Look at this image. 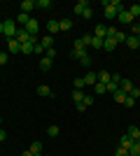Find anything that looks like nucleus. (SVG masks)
I'll return each mask as SVG.
<instances>
[{
  "instance_id": "nucleus-1",
  "label": "nucleus",
  "mask_w": 140,
  "mask_h": 156,
  "mask_svg": "<svg viewBox=\"0 0 140 156\" xmlns=\"http://www.w3.org/2000/svg\"><path fill=\"white\" fill-rule=\"evenodd\" d=\"M16 30H19V26L14 23L12 19H7V21H2V35H5L7 40H12V37H16Z\"/></svg>"
},
{
  "instance_id": "nucleus-2",
  "label": "nucleus",
  "mask_w": 140,
  "mask_h": 156,
  "mask_svg": "<svg viewBox=\"0 0 140 156\" xmlns=\"http://www.w3.org/2000/svg\"><path fill=\"white\" fill-rule=\"evenodd\" d=\"M117 21H119V23H131V26L135 23L133 14L128 12V9H124V12H119V14H117Z\"/></svg>"
},
{
  "instance_id": "nucleus-3",
  "label": "nucleus",
  "mask_w": 140,
  "mask_h": 156,
  "mask_svg": "<svg viewBox=\"0 0 140 156\" xmlns=\"http://www.w3.org/2000/svg\"><path fill=\"white\" fill-rule=\"evenodd\" d=\"M7 54H21V42L16 37L7 40Z\"/></svg>"
},
{
  "instance_id": "nucleus-4",
  "label": "nucleus",
  "mask_w": 140,
  "mask_h": 156,
  "mask_svg": "<svg viewBox=\"0 0 140 156\" xmlns=\"http://www.w3.org/2000/svg\"><path fill=\"white\" fill-rule=\"evenodd\" d=\"M16 40H19L21 44H26V42H31V40H35L33 35H31V33L28 30H23V28H19V30H16Z\"/></svg>"
},
{
  "instance_id": "nucleus-5",
  "label": "nucleus",
  "mask_w": 140,
  "mask_h": 156,
  "mask_svg": "<svg viewBox=\"0 0 140 156\" xmlns=\"http://www.w3.org/2000/svg\"><path fill=\"white\" fill-rule=\"evenodd\" d=\"M23 30H28V33L35 37V35H38V30H40V23H38V19H31L26 26H23Z\"/></svg>"
},
{
  "instance_id": "nucleus-6",
  "label": "nucleus",
  "mask_w": 140,
  "mask_h": 156,
  "mask_svg": "<svg viewBox=\"0 0 140 156\" xmlns=\"http://www.w3.org/2000/svg\"><path fill=\"white\" fill-rule=\"evenodd\" d=\"M135 86H133V82H128V79H121V84H119V91L124 93V96H128V93L133 91Z\"/></svg>"
},
{
  "instance_id": "nucleus-7",
  "label": "nucleus",
  "mask_w": 140,
  "mask_h": 156,
  "mask_svg": "<svg viewBox=\"0 0 140 156\" xmlns=\"http://www.w3.org/2000/svg\"><path fill=\"white\" fill-rule=\"evenodd\" d=\"M96 82H98V72L89 70L87 75H84V84H87V86H93V84H96Z\"/></svg>"
},
{
  "instance_id": "nucleus-8",
  "label": "nucleus",
  "mask_w": 140,
  "mask_h": 156,
  "mask_svg": "<svg viewBox=\"0 0 140 156\" xmlns=\"http://www.w3.org/2000/svg\"><path fill=\"white\" fill-rule=\"evenodd\" d=\"M38 96H42V98H54V91H52L47 84H40V86H38Z\"/></svg>"
},
{
  "instance_id": "nucleus-9",
  "label": "nucleus",
  "mask_w": 140,
  "mask_h": 156,
  "mask_svg": "<svg viewBox=\"0 0 140 156\" xmlns=\"http://www.w3.org/2000/svg\"><path fill=\"white\" fill-rule=\"evenodd\" d=\"M103 49L114 51V49H117V40H114V37H105V40H103Z\"/></svg>"
},
{
  "instance_id": "nucleus-10",
  "label": "nucleus",
  "mask_w": 140,
  "mask_h": 156,
  "mask_svg": "<svg viewBox=\"0 0 140 156\" xmlns=\"http://www.w3.org/2000/svg\"><path fill=\"white\" fill-rule=\"evenodd\" d=\"M133 144H135V140H133L131 135H124V137L119 140V147H124V149H131Z\"/></svg>"
},
{
  "instance_id": "nucleus-11",
  "label": "nucleus",
  "mask_w": 140,
  "mask_h": 156,
  "mask_svg": "<svg viewBox=\"0 0 140 156\" xmlns=\"http://www.w3.org/2000/svg\"><path fill=\"white\" fill-rule=\"evenodd\" d=\"M126 135H131L135 142H140V128H138V126H128V128H126Z\"/></svg>"
},
{
  "instance_id": "nucleus-12",
  "label": "nucleus",
  "mask_w": 140,
  "mask_h": 156,
  "mask_svg": "<svg viewBox=\"0 0 140 156\" xmlns=\"http://www.w3.org/2000/svg\"><path fill=\"white\" fill-rule=\"evenodd\" d=\"M35 40H31V42H26V44H21V54H33L35 51Z\"/></svg>"
},
{
  "instance_id": "nucleus-13",
  "label": "nucleus",
  "mask_w": 140,
  "mask_h": 156,
  "mask_svg": "<svg viewBox=\"0 0 140 156\" xmlns=\"http://www.w3.org/2000/svg\"><path fill=\"white\" fill-rule=\"evenodd\" d=\"M126 47H131V49H140V42L135 35H126Z\"/></svg>"
},
{
  "instance_id": "nucleus-14",
  "label": "nucleus",
  "mask_w": 140,
  "mask_h": 156,
  "mask_svg": "<svg viewBox=\"0 0 140 156\" xmlns=\"http://www.w3.org/2000/svg\"><path fill=\"white\" fill-rule=\"evenodd\" d=\"M93 35H96V37H100V40H105V37H107V26H96Z\"/></svg>"
},
{
  "instance_id": "nucleus-15",
  "label": "nucleus",
  "mask_w": 140,
  "mask_h": 156,
  "mask_svg": "<svg viewBox=\"0 0 140 156\" xmlns=\"http://www.w3.org/2000/svg\"><path fill=\"white\" fill-rule=\"evenodd\" d=\"M19 7H21V12H26V14H28L31 9H35V2H33V0H23Z\"/></svg>"
},
{
  "instance_id": "nucleus-16",
  "label": "nucleus",
  "mask_w": 140,
  "mask_h": 156,
  "mask_svg": "<svg viewBox=\"0 0 140 156\" xmlns=\"http://www.w3.org/2000/svg\"><path fill=\"white\" fill-rule=\"evenodd\" d=\"M110 79H112V75H110L107 70H100V72H98V82H100V84H107Z\"/></svg>"
},
{
  "instance_id": "nucleus-17",
  "label": "nucleus",
  "mask_w": 140,
  "mask_h": 156,
  "mask_svg": "<svg viewBox=\"0 0 140 156\" xmlns=\"http://www.w3.org/2000/svg\"><path fill=\"white\" fill-rule=\"evenodd\" d=\"M93 93H96V96H103V93H107V86L96 82V84H93Z\"/></svg>"
},
{
  "instance_id": "nucleus-18",
  "label": "nucleus",
  "mask_w": 140,
  "mask_h": 156,
  "mask_svg": "<svg viewBox=\"0 0 140 156\" xmlns=\"http://www.w3.org/2000/svg\"><path fill=\"white\" fill-rule=\"evenodd\" d=\"M87 7H89V5H87V0H80V2L73 7V12H75V14H82L84 9H87Z\"/></svg>"
},
{
  "instance_id": "nucleus-19",
  "label": "nucleus",
  "mask_w": 140,
  "mask_h": 156,
  "mask_svg": "<svg viewBox=\"0 0 140 156\" xmlns=\"http://www.w3.org/2000/svg\"><path fill=\"white\" fill-rule=\"evenodd\" d=\"M47 30H49V35H54V33H59L61 28H59V21H49V23H47Z\"/></svg>"
},
{
  "instance_id": "nucleus-20",
  "label": "nucleus",
  "mask_w": 140,
  "mask_h": 156,
  "mask_svg": "<svg viewBox=\"0 0 140 156\" xmlns=\"http://www.w3.org/2000/svg\"><path fill=\"white\" fill-rule=\"evenodd\" d=\"M73 26H75V23H73L70 19H61V21H59V28H61V30H70Z\"/></svg>"
},
{
  "instance_id": "nucleus-21",
  "label": "nucleus",
  "mask_w": 140,
  "mask_h": 156,
  "mask_svg": "<svg viewBox=\"0 0 140 156\" xmlns=\"http://www.w3.org/2000/svg\"><path fill=\"white\" fill-rule=\"evenodd\" d=\"M89 47H93V49H103V40L96 37V35H91V42H89Z\"/></svg>"
},
{
  "instance_id": "nucleus-22",
  "label": "nucleus",
  "mask_w": 140,
  "mask_h": 156,
  "mask_svg": "<svg viewBox=\"0 0 140 156\" xmlns=\"http://www.w3.org/2000/svg\"><path fill=\"white\" fill-rule=\"evenodd\" d=\"M49 68H52V58H47V56H45V58H40V70L47 72Z\"/></svg>"
},
{
  "instance_id": "nucleus-23",
  "label": "nucleus",
  "mask_w": 140,
  "mask_h": 156,
  "mask_svg": "<svg viewBox=\"0 0 140 156\" xmlns=\"http://www.w3.org/2000/svg\"><path fill=\"white\" fill-rule=\"evenodd\" d=\"M84 56H89L87 54V49H73V58H77V61H82Z\"/></svg>"
},
{
  "instance_id": "nucleus-24",
  "label": "nucleus",
  "mask_w": 140,
  "mask_h": 156,
  "mask_svg": "<svg viewBox=\"0 0 140 156\" xmlns=\"http://www.w3.org/2000/svg\"><path fill=\"white\" fill-rule=\"evenodd\" d=\"M40 44L45 47V49H52V44H54V37H52V35H47V37H42V40H40Z\"/></svg>"
},
{
  "instance_id": "nucleus-25",
  "label": "nucleus",
  "mask_w": 140,
  "mask_h": 156,
  "mask_svg": "<svg viewBox=\"0 0 140 156\" xmlns=\"http://www.w3.org/2000/svg\"><path fill=\"white\" fill-rule=\"evenodd\" d=\"M28 21H31V16H28L26 12H19V16H16V23H23V26H26Z\"/></svg>"
},
{
  "instance_id": "nucleus-26",
  "label": "nucleus",
  "mask_w": 140,
  "mask_h": 156,
  "mask_svg": "<svg viewBox=\"0 0 140 156\" xmlns=\"http://www.w3.org/2000/svg\"><path fill=\"white\" fill-rule=\"evenodd\" d=\"M59 133H61L59 126H49V128H47V135H49V137H56Z\"/></svg>"
},
{
  "instance_id": "nucleus-27",
  "label": "nucleus",
  "mask_w": 140,
  "mask_h": 156,
  "mask_svg": "<svg viewBox=\"0 0 140 156\" xmlns=\"http://www.w3.org/2000/svg\"><path fill=\"white\" fill-rule=\"evenodd\" d=\"M73 100H75V103H82V100H84V93H82L80 89H75V91H73Z\"/></svg>"
},
{
  "instance_id": "nucleus-28",
  "label": "nucleus",
  "mask_w": 140,
  "mask_h": 156,
  "mask_svg": "<svg viewBox=\"0 0 140 156\" xmlns=\"http://www.w3.org/2000/svg\"><path fill=\"white\" fill-rule=\"evenodd\" d=\"M107 91H110V93H117V91H119V84H117V82H107Z\"/></svg>"
},
{
  "instance_id": "nucleus-29",
  "label": "nucleus",
  "mask_w": 140,
  "mask_h": 156,
  "mask_svg": "<svg viewBox=\"0 0 140 156\" xmlns=\"http://www.w3.org/2000/svg\"><path fill=\"white\" fill-rule=\"evenodd\" d=\"M35 7H38V9H47V7H52V2H49V0H38Z\"/></svg>"
},
{
  "instance_id": "nucleus-30",
  "label": "nucleus",
  "mask_w": 140,
  "mask_h": 156,
  "mask_svg": "<svg viewBox=\"0 0 140 156\" xmlns=\"http://www.w3.org/2000/svg\"><path fill=\"white\" fill-rule=\"evenodd\" d=\"M112 96H114V103H119V105H124V100H126V96H124V93H121V91L112 93Z\"/></svg>"
},
{
  "instance_id": "nucleus-31",
  "label": "nucleus",
  "mask_w": 140,
  "mask_h": 156,
  "mask_svg": "<svg viewBox=\"0 0 140 156\" xmlns=\"http://www.w3.org/2000/svg\"><path fill=\"white\" fill-rule=\"evenodd\" d=\"M73 84H75V89H80V91L84 89V86H87V84H84V77H75V82H73Z\"/></svg>"
},
{
  "instance_id": "nucleus-32",
  "label": "nucleus",
  "mask_w": 140,
  "mask_h": 156,
  "mask_svg": "<svg viewBox=\"0 0 140 156\" xmlns=\"http://www.w3.org/2000/svg\"><path fill=\"white\" fill-rule=\"evenodd\" d=\"M31 151L33 154H42V142H33L31 144Z\"/></svg>"
},
{
  "instance_id": "nucleus-33",
  "label": "nucleus",
  "mask_w": 140,
  "mask_h": 156,
  "mask_svg": "<svg viewBox=\"0 0 140 156\" xmlns=\"http://www.w3.org/2000/svg\"><path fill=\"white\" fill-rule=\"evenodd\" d=\"M128 12L133 14V19H138V16H140V5H131V7H128Z\"/></svg>"
},
{
  "instance_id": "nucleus-34",
  "label": "nucleus",
  "mask_w": 140,
  "mask_h": 156,
  "mask_svg": "<svg viewBox=\"0 0 140 156\" xmlns=\"http://www.w3.org/2000/svg\"><path fill=\"white\" fill-rule=\"evenodd\" d=\"M128 154H131V156H140V142H135L133 147L128 149Z\"/></svg>"
},
{
  "instance_id": "nucleus-35",
  "label": "nucleus",
  "mask_w": 140,
  "mask_h": 156,
  "mask_svg": "<svg viewBox=\"0 0 140 156\" xmlns=\"http://www.w3.org/2000/svg\"><path fill=\"white\" fill-rule=\"evenodd\" d=\"M117 44H124V42H126V33H117Z\"/></svg>"
},
{
  "instance_id": "nucleus-36",
  "label": "nucleus",
  "mask_w": 140,
  "mask_h": 156,
  "mask_svg": "<svg viewBox=\"0 0 140 156\" xmlns=\"http://www.w3.org/2000/svg\"><path fill=\"white\" fill-rule=\"evenodd\" d=\"M117 33L119 30H117L114 26H107V37H117Z\"/></svg>"
},
{
  "instance_id": "nucleus-37",
  "label": "nucleus",
  "mask_w": 140,
  "mask_h": 156,
  "mask_svg": "<svg viewBox=\"0 0 140 156\" xmlns=\"http://www.w3.org/2000/svg\"><path fill=\"white\" fill-rule=\"evenodd\" d=\"M73 44H75L73 49H87V44H84V42H82V37H80V40H75Z\"/></svg>"
},
{
  "instance_id": "nucleus-38",
  "label": "nucleus",
  "mask_w": 140,
  "mask_h": 156,
  "mask_svg": "<svg viewBox=\"0 0 140 156\" xmlns=\"http://www.w3.org/2000/svg\"><path fill=\"white\" fill-rule=\"evenodd\" d=\"M7 58H9V54H7V51H0V68L7 63Z\"/></svg>"
},
{
  "instance_id": "nucleus-39",
  "label": "nucleus",
  "mask_w": 140,
  "mask_h": 156,
  "mask_svg": "<svg viewBox=\"0 0 140 156\" xmlns=\"http://www.w3.org/2000/svg\"><path fill=\"white\" fill-rule=\"evenodd\" d=\"M45 56H47V58H56V49H54V47H52V49H47V51H45Z\"/></svg>"
},
{
  "instance_id": "nucleus-40",
  "label": "nucleus",
  "mask_w": 140,
  "mask_h": 156,
  "mask_svg": "<svg viewBox=\"0 0 140 156\" xmlns=\"http://www.w3.org/2000/svg\"><path fill=\"white\" fill-rule=\"evenodd\" d=\"M114 156H131V154H128V149H124V147H119V149L114 151Z\"/></svg>"
},
{
  "instance_id": "nucleus-41",
  "label": "nucleus",
  "mask_w": 140,
  "mask_h": 156,
  "mask_svg": "<svg viewBox=\"0 0 140 156\" xmlns=\"http://www.w3.org/2000/svg\"><path fill=\"white\" fill-rule=\"evenodd\" d=\"M82 16H84V19H91V16H93V9H91V7H87V9L82 12Z\"/></svg>"
},
{
  "instance_id": "nucleus-42",
  "label": "nucleus",
  "mask_w": 140,
  "mask_h": 156,
  "mask_svg": "<svg viewBox=\"0 0 140 156\" xmlns=\"http://www.w3.org/2000/svg\"><path fill=\"white\" fill-rule=\"evenodd\" d=\"M124 105H126V107H133V105H135V98L126 96V100H124Z\"/></svg>"
},
{
  "instance_id": "nucleus-43",
  "label": "nucleus",
  "mask_w": 140,
  "mask_h": 156,
  "mask_svg": "<svg viewBox=\"0 0 140 156\" xmlns=\"http://www.w3.org/2000/svg\"><path fill=\"white\" fill-rule=\"evenodd\" d=\"M82 103L87 105V107H91V105H93V96H84V100H82Z\"/></svg>"
},
{
  "instance_id": "nucleus-44",
  "label": "nucleus",
  "mask_w": 140,
  "mask_h": 156,
  "mask_svg": "<svg viewBox=\"0 0 140 156\" xmlns=\"http://www.w3.org/2000/svg\"><path fill=\"white\" fill-rule=\"evenodd\" d=\"M131 30H133V35L138 37V35H140V23H133V26H131Z\"/></svg>"
},
{
  "instance_id": "nucleus-45",
  "label": "nucleus",
  "mask_w": 140,
  "mask_h": 156,
  "mask_svg": "<svg viewBox=\"0 0 140 156\" xmlns=\"http://www.w3.org/2000/svg\"><path fill=\"white\" fill-rule=\"evenodd\" d=\"M75 110H77V112H84V110H87V105H84V103H75Z\"/></svg>"
},
{
  "instance_id": "nucleus-46",
  "label": "nucleus",
  "mask_w": 140,
  "mask_h": 156,
  "mask_svg": "<svg viewBox=\"0 0 140 156\" xmlns=\"http://www.w3.org/2000/svg\"><path fill=\"white\" fill-rule=\"evenodd\" d=\"M80 63H82V65H84V68H89V65H91V58H89V56H84V58H82V61H80Z\"/></svg>"
},
{
  "instance_id": "nucleus-47",
  "label": "nucleus",
  "mask_w": 140,
  "mask_h": 156,
  "mask_svg": "<svg viewBox=\"0 0 140 156\" xmlns=\"http://www.w3.org/2000/svg\"><path fill=\"white\" fill-rule=\"evenodd\" d=\"M42 51H47V49L40 44V42H38V44H35V54H42Z\"/></svg>"
},
{
  "instance_id": "nucleus-48",
  "label": "nucleus",
  "mask_w": 140,
  "mask_h": 156,
  "mask_svg": "<svg viewBox=\"0 0 140 156\" xmlns=\"http://www.w3.org/2000/svg\"><path fill=\"white\" fill-rule=\"evenodd\" d=\"M128 96H131V98H135V100H138V98H140V91H138V89H133V91L128 93Z\"/></svg>"
},
{
  "instance_id": "nucleus-49",
  "label": "nucleus",
  "mask_w": 140,
  "mask_h": 156,
  "mask_svg": "<svg viewBox=\"0 0 140 156\" xmlns=\"http://www.w3.org/2000/svg\"><path fill=\"white\" fill-rule=\"evenodd\" d=\"M5 140H7V133H5L2 128H0V142H5Z\"/></svg>"
},
{
  "instance_id": "nucleus-50",
  "label": "nucleus",
  "mask_w": 140,
  "mask_h": 156,
  "mask_svg": "<svg viewBox=\"0 0 140 156\" xmlns=\"http://www.w3.org/2000/svg\"><path fill=\"white\" fill-rule=\"evenodd\" d=\"M21 156H33V151H31V149H26V151H23Z\"/></svg>"
},
{
  "instance_id": "nucleus-51",
  "label": "nucleus",
  "mask_w": 140,
  "mask_h": 156,
  "mask_svg": "<svg viewBox=\"0 0 140 156\" xmlns=\"http://www.w3.org/2000/svg\"><path fill=\"white\" fill-rule=\"evenodd\" d=\"M0 35H2V23H0Z\"/></svg>"
},
{
  "instance_id": "nucleus-52",
  "label": "nucleus",
  "mask_w": 140,
  "mask_h": 156,
  "mask_svg": "<svg viewBox=\"0 0 140 156\" xmlns=\"http://www.w3.org/2000/svg\"><path fill=\"white\" fill-rule=\"evenodd\" d=\"M135 89H138V91H140V82H138V86H135Z\"/></svg>"
},
{
  "instance_id": "nucleus-53",
  "label": "nucleus",
  "mask_w": 140,
  "mask_h": 156,
  "mask_svg": "<svg viewBox=\"0 0 140 156\" xmlns=\"http://www.w3.org/2000/svg\"><path fill=\"white\" fill-rule=\"evenodd\" d=\"M33 156H42V154H33Z\"/></svg>"
},
{
  "instance_id": "nucleus-54",
  "label": "nucleus",
  "mask_w": 140,
  "mask_h": 156,
  "mask_svg": "<svg viewBox=\"0 0 140 156\" xmlns=\"http://www.w3.org/2000/svg\"><path fill=\"white\" fill-rule=\"evenodd\" d=\"M0 126H2V119H0Z\"/></svg>"
},
{
  "instance_id": "nucleus-55",
  "label": "nucleus",
  "mask_w": 140,
  "mask_h": 156,
  "mask_svg": "<svg viewBox=\"0 0 140 156\" xmlns=\"http://www.w3.org/2000/svg\"><path fill=\"white\" fill-rule=\"evenodd\" d=\"M138 42H140V35H138Z\"/></svg>"
}]
</instances>
